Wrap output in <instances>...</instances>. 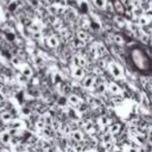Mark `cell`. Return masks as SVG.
<instances>
[{
	"label": "cell",
	"mask_w": 152,
	"mask_h": 152,
	"mask_svg": "<svg viewBox=\"0 0 152 152\" xmlns=\"http://www.w3.org/2000/svg\"><path fill=\"white\" fill-rule=\"evenodd\" d=\"M107 70H108L109 75H110L114 80H122V78L125 77L124 70H122L121 65H120L119 63H116L114 59L110 61V62H108V64H107Z\"/></svg>",
	"instance_id": "obj_1"
},
{
	"label": "cell",
	"mask_w": 152,
	"mask_h": 152,
	"mask_svg": "<svg viewBox=\"0 0 152 152\" xmlns=\"http://www.w3.org/2000/svg\"><path fill=\"white\" fill-rule=\"evenodd\" d=\"M95 74L94 72H90V74H87L80 80V86L83 88V89H91L93 86H94V82H95Z\"/></svg>",
	"instance_id": "obj_2"
},
{
	"label": "cell",
	"mask_w": 152,
	"mask_h": 152,
	"mask_svg": "<svg viewBox=\"0 0 152 152\" xmlns=\"http://www.w3.org/2000/svg\"><path fill=\"white\" fill-rule=\"evenodd\" d=\"M44 42H45V45L49 46L50 49H57L61 44V40H59V37L57 34H49L46 38L44 37L43 38Z\"/></svg>",
	"instance_id": "obj_3"
},
{
	"label": "cell",
	"mask_w": 152,
	"mask_h": 152,
	"mask_svg": "<svg viewBox=\"0 0 152 152\" xmlns=\"http://www.w3.org/2000/svg\"><path fill=\"white\" fill-rule=\"evenodd\" d=\"M65 99H66V103H68L69 106H71V107H75V108L80 104L81 101H83V99H82L78 94H76V93H74V91H70V93L65 96Z\"/></svg>",
	"instance_id": "obj_4"
},
{
	"label": "cell",
	"mask_w": 152,
	"mask_h": 152,
	"mask_svg": "<svg viewBox=\"0 0 152 152\" xmlns=\"http://www.w3.org/2000/svg\"><path fill=\"white\" fill-rule=\"evenodd\" d=\"M107 91L113 95V94H120L121 93V87L119 82L115 81H107Z\"/></svg>",
	"instance_id": "obj_5"
},
{
	"label": "cell",
	"mask_w": 152,
	"mask_h": 152,
	"mask_svg": "<svg viewBox=\"0 0 152 152\" xmlns=\"http://www.w3.org/2000/svg\"><path fill=\"white\" fill-rule=\"evenodd\" d=\"M75 37L80 40H82L83 43L88 44L90 40H91V36L89 34V32L87 30H77L76 33H75Z\"/></svg>",
	"instance_id": "obj_6"
},
{
	"label": "cell",
	"mask_w": 152,
	"mask_h": 152,
	"mask_svg": "<svg viewBox=\"0 0 152 152\" xmlns=\"http://www.w3.org/2000/svg\"><path fill=\"white\" fill-rule=\"evenodd\" d=\"M84 75H86V71H84V69H83L82 66H72L71 72H70V76H71L74 80L80 81Z\"/></svg>",
	"instance_id": "obj_7"
},
{
	"label": "cell",
	"mask_w": 152,
	"mask_h": 152,
	"mask_svg": "<svg viewBox=\"0 0 152 152\" xmlns=\"http://www.w3.org/2000/svg\"><path fill=\"white\" fill-rule=\"evenodd\" d=\"M110 40H112L113 44H116V45L122 46V45H125V43H126V37H125L124 34H121V33H112Z\"/></svg>",
	"instance_id": "obj_8"
},
{
	"label": "cell",
	"mask_w": 152,
	"mask_h": 152,
	"mask_svg": "<svg viewBox=\"0 0 152 152\" xmlns=\"http://www.w3.org/2000/svg\"><path fill=\"white\" fill-rule=\"evenodd\" d=\"M69 138H70L71 140L78 142V141H81V140L84 139V133H83V131H82L81 128H77V129H74V131H71V132L69 133Z\"/></svg>",
	"instance_id": "obj_9"
},
{
	"label": "cell",
	"mask_w": 152,
	"mask_h": 152,
	"mask_svg": "<svg viewBox=\"0 0 152 152\" xmlns=\"http://www.w3.org/2000/svg\"><path fill=\"white\" fill-rule=\"evenodd\" d=\"M106 128H107V131H108L109 133H112L113 135H118V134L120 133V131H121V125H120V122L110 121V124H109Z\"/></svg>",
	"instance_id": "obj_10"
},
{
	"label": "cell",
	"mask_w": 152,
	"mask_h": 152,
	"mask_svg": "<svg viewBox=\"0 0 152 152\" xmlns=\"http://www.w3.org/2000/svg\"><path fill=\"white\" fill-rule=\"evenodd\" d=\"M11 139H12V135L10 134V132L7 131V128L0 131V142H1V144H4V145H10Z\"/></svg>",
	"instance_id": "obj_11"
},
{
	"label": "cell",
	"mask_w": 152,
	"mask_h": 152,
	"mask_svg": "<svg viewBox=\"0 0 152 152\" xmlns=\"http://www.w3.org/2000/svg\"><path fill=\"white\" fill-rule=\"evenodd\" d=\"M112 4H113L114 12H116V13H119V14H124L126 7H125V5L122 4L121 0H112Z\"/></svg>",
	"instance_id": "obj_12"
},
{
	"label": "cell",
	"mask_w": 152,
	"mask_h": 152,
	"mask_svg": "<svg viewBox=\"0 0 152 152\" xmlns=\"http://www.w3.org/2000/svg\"><path fill=\"white\" fill-rule=\"evenodd\" d=\"M20 72L24 74V75L27 76V77H31V76L34 74L32 66H31L30 64H26V63H23V64L20 65Z\"/></svg>",
	"instance_id": "obj_13"
},
{
	"label": "cell",
	"mask_w": 152,
	"mask_h": 152,
	"mask_svg": "<svg viewBox=\"0 0 152 152\" xmlns=\"http://www.w3.org/2000/svg\"><path fill=\"white\" fill-rule=\"evenodd\" d=\"M110 121H112V119H110L107 114H101V115L99 116V119H97V124H99L102 128L107 127V126L110 124Z\"/></svg>",
	"instance_id": "obj_14"
},
{
	"label": "cell",
	"mask_w": 152,
	"mask_h": 152,
	"mask_svg": "<svg viewBox=\"0 0 152 152\" xmlns=\"http://www.w3.org/2000/svg\"><path fill=\"white\" fill-rule=\"evenodd\" d=\"M10 63H11V65L13 68H19L24 63V61H23V58L19 55H14V56L10 57Z\"/></svg>",
	"instance_id": "obj_15"
},
{
	"label": "cell",
	"mask_w": 152,
	"mask_h": 152,
	"mask_svg": "<svg viewBox=\"0 0 152 152\" xmlns=\"http://www.w3.org/2000/svg\"><path fill=\"white\" fill-rule=\"evenodd\" d=\"M64 80V76L62 75L61 71H53L52 75H51V82L53 86H57L58 83H61L62 81Z\"/></svg>",
	"instance_id": "obj_16"
},
{
	"label": "cell",
	"mask_w": 152,
	"mask_h": 152,
	"mask_svg": "<svg viewBox=\"0 0 152 152\" xmlns=\"http://www.w3.org/2000/svg\"><path fill=\"white\" fill-rule=\"evenodd\" d=\"M27 28H28L31 32H36V31H42V28H44V27H43V25H42L40 21L36 20V21H32V23L28 25Z\"/></svg>",
	"instance_id": "obj_17"
},
{
	"label": "cell",
	"mask_w": 152,
	"mask_h": 152,
	"mask_svg": "<svg viewBox=\"0 0 152 152\" xmlns=\"http://www.w3.org/2000/svg\"><path fill=\"white\" fill-rule=\"evenodd\" d=\"M15 78H17V81H18V83L20 86H26V84H28V81H30V77L25 76L21 72L20 74H15Z\"/></svg>",
	"instance_id": "obj_18"
},
{
	"label": "cell",
	"mask_w": 152,
	"mask_h": 152,
	"mask_svg": "<svg viewBox=\"0 0 152 152\" xmlns=\"http://www.w3.org/2000/svg\"><path fill=\"white\" fill-rule=\"evenodd\" d=\"M108 0H91V4L95 8H97L99 11H103L104 10V6L107 4Z\"/></svg>",
	"instance_id": "obj_19"
},
{
	"label": "cell",
	"mask_w": 152,
	"mask_h": 152,
	"mask_svg": "<svg viewBox=\"0 0 152 152\" xmlns=\"http://www.w3.org/2000/svg\"><path fill=\"white\" fill-rule=\"evenodd\" d=\"M44 38V34L42 31H36V32H31V39H33L34 42H39Z\"/></svg>",
	"instance_id": "obj_20"
},
{
	"label": "cell",
	"mask_w": 152,
	"mask_h": 152,
	"mask_svg": "<svg viewBox=\"0 0 152 152\" xmlns=\"http://www.w3.org/2000/svg\"><path fill=\"white\" fill-rule=\"evenodd\" d=\"M4 37H5L6 40L10 42V43H14V40H15V38H17L15 34H14L12 31H11V32H6V33L4 34Z\"/></svg>",
	"instance_id": "obj_21"
},
{
	"label": "cell",
	"mask_w": 152,
	"mask_h": 152,
	"mask_svg": "<svg viewBox=\"0 0 152 152\" xmlns=\"http://www.w3.org/2000/svg\"><path fill=\"white\" fill-rule=\"evenodd\" d=\"M27 4L30 5V7L36 8V10L39 7V0H27Z\"/></svg>",
	"instance_id": "obj_22"
},
{
	"label": "cell",
	"mask_w": 152,
	"mask_h": 152,
	"mask_svg": "<svg viewBox=\"0 0 152 152\" xmlns=\"http://www.w3.org/2000/svg\"><path fill=\"white\" fill-rule=\"evenodd\" d=\"M31 113H32V109H30V108H28V106H26V107H23V108H21V114H24V115L28 116Z\"/></svg>",
	"instance_id": "obj_23"
},
{
	"label": "cell",
	"mask_w": 152,
	"mask_h": 152,
	"mask_svg": "<svg viewBox=\"0 0 152 152\" xmlns=\"http://www.w3.org/2000/svg\"><path fill=\"white\" fill-rule=\"evenodd\" d=\"M72 66H78V55L72 56V62H71Z\"/></svg>",
	"instance_id": "obj_24"
},
{
	"label": "cell",
	"mask_w": 152,
	"mask_h": 152,
	"mask_svg": "<svg viewBox=\"0 0 152 152\" xmlns=\"http://www.w3.org/2000/svg\"><path fill=\"white\" fill-rule=\"evenodd\" d=\"M0 13H1V11H0Z\"/></svg>",
	"instance_id": "obj_25"
}]
</instances>
